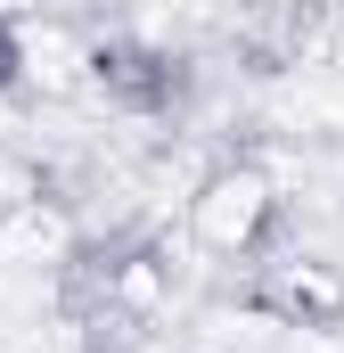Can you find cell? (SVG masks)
Returning <instances> with one entry per match:
<instances>
[{
  "mask_svg": "<svg viewBox=\"0 0 344 353\" xmlns=\"http://www.w3.org/2000/svg\"><path fill=\"white\" fill-rule=\"evenodd\" d=\"M8 74H17V41L0 33V83H8Z\"/></svg>",
  "mask_w": 344,
  "mask_h": 353,
  "instance_id": "cell-1",
  "label": "cell"
}]
</instances>
